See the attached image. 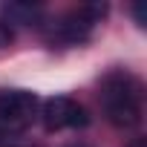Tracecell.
Returning <instances> with one entry per match:
<instances>
[{
    "label": "cell",
    "mask_w": 147,
    "mask_h": 147,
    "mask_svg": "<svg viewBox=\"0 0 147 147\" xmlns=\"http://www.w3.org/2000/svg\"><path fill=\"white\" fill-rule=\"evenodd\" d=\"M69 147H90V144H81V141H75V144H69Z\"/></svg>",
    "instance_id": "obj_9"
},
{
    "label": "cell",
    "mask_w": 147,
    "mask_h": 147,
    "mask_svg": "<svg viewBox=\"0 0 147 147\" xmlns=\"http://www.w3.org/2000/svg\"><path fill=\"white\" fill-rule=\"evenodd\" d=\"M133 15H136V23H138V26H144V15H141V6H136V9H133Z\"/></svg>",
    "instance_id": "obj_7"
},
{
    "label": "cell",
    "mask_w": 147,
    "mask_h": 147,
    "mask_svg": "<svg viewBox=\"0 0 147 147\" xmlns=\"http://www.w3.org/2000/svg\"><path fill=\"white\" fill-rule=\"evenodd\" d=\"M130 147H147V141H144V138H136V141H133Z\"/></svg>",
    "instance_id": "obj_8"
},
{
    "label": "cell",
    "mask_w": 147,
    "mask_h": 147,
    "mask_svg": "<svg viewBox=\"0 0 147 147\" xmlns=\"http://www.w3.org/2000/svg\"><path fill=\"white\" fill-rule=\"evenodd\" d=\"M12 43V26L9 23H0V49H6Z\"/></svg>",
    "instance_id": "obj_6"
},
{
    "label": "cell",
    "mask_w": 147,
    "mask_h": 147,
    "mask_svg": "<svg viewBox=\"0 0 147 147\" xmlns=\"http://www.w3.org/2000/svg\"><path fill=\"white\" fill-rule=\"evenodd\" d=\"M107 15V3H87L66 12L63 18H58V23H52L49 38L58 43H84L90 38V32L95 29V23H101V18Z\"/></svg>",
    "instance_id": "obj_3"
},
{
    "label": "cell",
    "mask_w": 147,
    "mask_h": 147,
    "mask_svg": "<svg viewBox=\"0 0 147 147\" xmlns=\"http://www.w3.org/2000/svg\"><path fill=\"white\" fill-rule=\"evenodd\" d=\"M101 110L107 115L110 124L130 130L141 121V110H144V92H141V81L136 75H130L127 69H113L101 81Z\"/></svg>",
    "instance_id": "obj_1"
},
{
    "label": "cell",
    "mask_w": 147,
    "mask_h": 147,
    "mask_svg": "<svg viewBox=\"0 0 147 147\" xmlns=\"http://www.w3.org/2000/svg\"><path fill=\"white\" fill-rule=\"evenodd\" d=\"M3 12L9 23H20V26H38V18H40L38 6H23V3H6Z\"/></svg>",
    "instance_id": "obj_5"
},
{
    "label": "cell",
    "mask_w": 147,
    "mask_h": 147,
    "mask_svg": "<svg viewBox=\"0 0 147 147\" xmlns=\"http://www.w3.org/2000/svg\"><path fill=\"white\" fill-rule=\"evenodd\" d=\"M40 118H43V127L49 133H58V130H66V127H87L90 124V115L87 110L78 104V101H72L66 95H55L43 104L40 110Z\"/></svg>",
    "instance_id": "obj_4"
},
{
    "label": "cell",
    "mask_w": 147,
    "mask_h": 147,
    "mask_svg": "<svg viewBox=\"0 0 147 147\" xmlns=\"http://www.w3.org/2000/svg\"><path fill=\"white\" fill-rule=\"evenodd\" d=\"M38 118V95L26 90L0 92V138L23 136Z\"/></svg>",
    "instance_id": "obj_2"
}]
</instances>
